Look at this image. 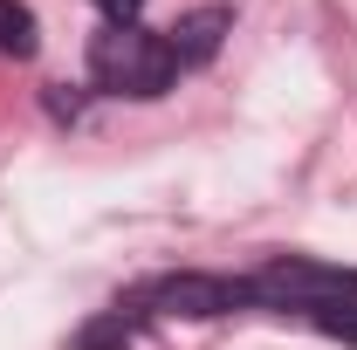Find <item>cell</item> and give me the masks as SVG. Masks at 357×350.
Returning a JSON list of instances; mask_svg holds the SVG:
<instances>
[{
  "label": "cell",
  "instance_id": "cell-8",
  "mask_svg": "<svg viewBox=\"0 0 357 350\" xmlns=\"http://www.w3.org/2000/svg\"><path fill=\"white\" fill-rule=\"evenodd\" d=\"M96 7H103L110 21H137V7H144V0H96Z\"/></svg>",
  "mask_w": 357,
  "mask_h": 350
},
{
  "label": "cell",
  "instance_id": "cell-6",
  "mask_svg": "<svg viewBox=\"0 0 357 350\" xmlns=\"http://www.w3.org/2000/svg\"><path fill=\"white\" fill-rule=\"evenodd\" d=\"M76 350H131V316H124V309H110V316H96V323H83V337H76Z\"/></svg>",
  "mask_w": 357,
  "mask_h": 350
},
{
  "label": "cell",
  "instance_id": "cell-5",
  "mask_svg": "<svg viewBox=\"0 0 357 350\" xmlns=\"http://www.w3.org/2000/svg\"><path fill=\"white\" fill-rule=\"evenodd\" d=\"M0 55H14V62L35 55V14L21 0H0Z\"/></svg>",
  "mask_w": 357,
  "mask_h": 350
},
{
  "label": "cell",
  "instance_id": "cell-7",
  "mask_svg": "<svg viewBox=\"0 0 357 350\" xmlns=\"http://www.w3.org/2000/svg\"><path fill=\"white\" fill-rule=\"evenodd\" d=\"M316 330H323V337H337V344H357V309H351V303L316 309Z\"/></svg>",
  "mask_w": 357,
  "mask_h": 350
},
{
  "label": "cell",
  "instance_id": "cell-1",
  "mask_svg": "<svg viewBox=\"0 0 357 350\" xmlns=\"http://www.w3.org/2000/svg\"><path fill=\"white\" fill-rule=\"evenodd\" d=\"M89 76L96 89L110 96H165L178 83V62H172V42L137 28V21H110L96 42H89Z\"/></svg>",
  "mask_w": 357,
  "mask_h": 350
},
{
  "label": "cell",
  "instance_id": "cell-4",
  "mask_svg": "<svg viewBox=\"0 0 357 350\" xmlns=\"http://www.w3.org/2000/svg\"><path fill=\"white\" fill-rule=\"evenodd\" d=\"M234 28V7H192V14H178L172 28H165V42H172V62L178 69H192V62H206L220 35Z\"/></svg>",
  "mask_w": 357,
  "mask_h": 350
},
{
  "label": "cell",
  "instance_id": "cell-3",
  "mask_svg": "<svg viewBox=\"0 0 357 350\" xmlns=\"http://www.w3.org/2000/svg\"><path fill=\"white\" fill-rule=\"evenodd\" d=\"M255 303V289L248 282H234V275H165V282H151L144 289V309H158V316H227V309H248Z\"/></svg>",
  "mask_w": 357,
  "mask_h": 350
},
{
  "label": "cell",
  "instance_id": "cell-2",
  "mask_svg": "<svg viewBox=\"0 0 357 350\" xmlns=\"http://www.w3.org/2000/svg\"><path fill=\"white\" fill-rule=\"evenodd\" d=\"M255 303L261 309H337V303H357V268H337V261H310V254H275L261 275H248Z\"/></svg>",
  "mask_w": 357,
  "mask_h": 350
}]
</instances>
